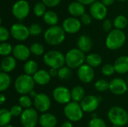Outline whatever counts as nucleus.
Wrapping results in <instances>:
<instances>
[{
	"mask_svg": "<svg viewBox=\"0 0 128 127\" xmlns=\"http://www.w3.org/2000/svg\"><path fill=\"white\" fill-rule=\"evenodd\" d=\"M65 31L58 25L51 26L44 32L45 41L51 46H58L63 43L65 39Z\"/></svg>",
	"mask_w": 128,
	"mask_h": 127,
	"instance_id": "f257e3e1",
	"label": "nucleus"
},
{
	"mask_svg": "<svg viewBox=\"0 0 128 127\" xmlns=\"http://www.w3.org/2000/svg\"><path fill=\"white\" fill-rule=\"evenodd\" d=\"M34 81L32 76L22 74L17 76L14 81V88L17 93L22 95H27L34 90Z\"/></svg>",
	"mask_w": 128,
	"mask_h": 127,
	"instance_id": "f03ea898",
	"label": "nucleus"
},
{
	"mask_svg": "<svg viewBox=\"0 0 128 127\" xmlns=\"http://www.w3.org/2000/svg\"><path fill=\"white\" fill-rule=\"evenodd\" d=\"M126 41L124 32L119 29L112 30L106 38V46L110 50H117L122 47Z\"/></svg>",
	"mask_w": 128,
	"mask_h": 127,
	"instance_id": "7ed1b4c3",
	"label": "nucleus"
},
{
	"mask_svg": "<svg viewBox=\"0 0 128 127\" xmlns=\"http://www.w3.org/2000/svg\"><path fill=\"white\" fill-rule=\"evenodd\" d=\"M109 121L113 126L124 127L128 123V113L120 106H113L108 112Z\"/></svg>",
	"mask_w": 128,
	"mask_h": 127,
	"instance_id": "20e7f679",
	"label": "nucleus"
},
{
	"mask_svg": "<svg viewBox=\"0 0 128 127\" xmlns=\"http://www.w3.org/2000/svg\"><path fill=\"white\" fill-rule=\"evenodd\" d=\"M86 55L79 49H71L65 55V64L70 69L80 67L86 61Z\"/></svg>",
	"mask_w": 128,
	"mask_h": 127,
	"instance_id": "39448f33",
	"label": "nucleus"
},
{
	"mask_svg": "<svg viewBox=\"0 0 128 127\" xmlns=\"http://www.w3.org/2000/svg\"><path fill=\"white\" fill-rule=\"evenodd\" d=\"M44 64L50 68L60 69L65 64V55L57 50H50L44 55Z\"/></svg>",
	"mask_w": 128,
	"mask_h": 127,
	"instance_id": "423d86ee",
	"label": "nucleus"
},
{
	"mask_svg": "<svg viewBox=\"0 0 128 127\" xmlns=\"http://www.w3.org/2000/svg\"><path fill=\"white\" fill-rule=\"evenodd\" d=\"M83 113L84 112L82 109L80 104L74 101H71L65 105L64 108V116L71 122L80 121L83 117Z\"/></svg>",
	"mask_w": 128,
	"mask_h": 127,
	"instance_id": "0eeeda50",
	"label": "nucleus"
},
{
	"mask_svg": "<svg viewBox=\"0 0 128 127\" xmlns=\"http://www.w3.org/2000/svg\"><path fill=\"white\" fill-rule=\"evenodd\" d=\"M39 122L38 112L35 109H24L20 116V123L23 127H35Z\"/></svg>",
	"mask_w": 128,
	"mask_h": 127,
	"instance_id": "6e6552de",
	"label": "nucleus"
},
{
	"mask_svg": "<svg viewBox=\"0 0 128 127\" xmlns=\"http://www.w3.org/2000/svg\"><path fill=\"white\" fill-rule=\"evenodd\" d=\"M52 97L55 101L62 105H67L71 102V92L64 86L56 87L52 91Z\"/></svg>",
	"mask_w": 128,
	"mask_h": 127,
	"instance_id": "1a4fd4ad",
	"label": "nucleus"
},
{
	"mask_svg": "<svg viewBox=\"0 0 128 127\" xmlns=\"http://www.w3.org/2000/svg\"><path fill=\"white\" fill-rule=\"evenodd\" d=\"M30 10L29 4L26 0H19L14 3L12 7L13 15L18 19H25Z\"/></svg>",
	"mask_w": 128,
	"mask_h": 127,
	"instance_id": "9d476101",
	"label": "nucleus"
},
{
	"mask_svg": "<svg viewBox=\"0 0 128 127\" xmlns=\"http://www.w3.org/2000/svg\"><path fill=\"white\" fill-rule=\"evenodd\" d=\"M33 103L35 109L42 113L47 112L51 107V100L50 97L43 93L38 94L36 97L34 99Z\"/></svg>",
	"mask_w": 128,
	"mask_h": 127,
	"instance_id": "9b49d317",
	"label": "nucleus"
},
{
	"mask_svg": "<svg viewBox=\"0 0 128 127\" xmlns=\"http://www.w3.org/2000/svg\"><path fill=\"white\" fill-rule=\"evenodd\" d=\"M10 34L19 41L26 40L30 35L28 28L21 23H15L10 28Z\"/></svg>",
	"mask_w": 128,
	"mask_h": 127,
	"instance_id": "f8f14e48",
	"label": "nucleus"
},
{
	"mask_svg": "<svg viewBox=\"0 0 128 127\" xmlns=\"http://www.w3.org/2000/svg\"><path fill=\"white\" fill-rule=\"evenodd\" d=\"M100 100L98 97L94 95H88L80 102V106L84 112L91 113L96 111L99 106Z\"/></svg>",
	"mask_w": 128,
	"mask_h": 127,
	"instance_id": "ddd939ff",
	"label": "nucleus"
},
{
	"mask_svg": "<svg viewBox=\"0 0 128 127\" xmlns=\"http://www.w3.org/2000/svg\"><path fill=\"white\" fill-rule=\"evenodd\" d=\"M77 76L82 82L90 83L94 79V68L87 64H84L78 68Z\"/></svg>",
	"mask_w": 128,
	"mask_h": 127,
	"instance_id": "4468645a",
	"label": "nucleus"
},
{
	"mask_svg": "<svg viewBox=\"0 0 128 127\" xmlns=\"http://www.w3.org/2000/svg\"><path fill=\"white\" fill-rule=\"evenodd\" d=\"M128 89V82L121 78L113 79L110 82V91L115 95H123Z\"/></svg>",
	"mask_w": 128,
	"mask_h": 127,
	"instance_id": "2eb2a0df",
	"label": "nucleus"
},
{
	"mask_svg": "<svg viewBox=\"0 0 128 127\" xmlns=\"http://www.w3.org/2000/svg\"><path fill=\"white\" fill-rule=\"evenodd\" d=\"M90 13L91 16L95 19L102 20L106 16L107 14L106 6L100 1H95L91 5Z\"/></svg>",
	"mask_w": 128,
	"mask_h": 127,
	"instance_id": "dca6fc26",
	"label": "nucleus"
},
{
	"mask_svg": "<svg viewBox=\"0 0 128 127\" xmlns=\"http://www.w3.org/2000/svg\"><path fill=\"white\" fill-rule=\"evenodd\" d=\"M62 28L66 33L76 34L81 28V22L75 17H68L64 20Z\"/></svg>",
	"mask_w": 128,
	"mask_h": 127,
	"instance_id": "f3484780",
	"label": "nucleus"
},
{
	"mask_svg": "<svg viewBox=\"0 0 128 127\" xmlns=\"http://www.w3.org/2000/svg\"><path fill=\"white\" fill-rule=\"evenodd\" d=\"M13 56L18 61H28L30 57V49L23 44H16L13 49Z\"/></svg>",
	"mask_w": 128,
	"mask_h": 127,
	"instance_id": "a211bd4d",
	"label": "nucleus"
},
{
	"mask_svg": "<svg viewBox=\"0 0 128 127\" xmlns=\"http://www.w3.org/2000/svg\"><path fill=\"white\" fill-rule=\"evenodd\" d=\"M58 121L56 117L51 113H44L39 117V124L42 127H56Z\"/></svg>",
	"mask_w": 128,
	"mask_h": 127,
	"instance_id": "6ab92c4d",
	"label": "nucleus"
},
{
	"mask_svg": "<svg viewBox=\"0 0 128 127\" xmlns=\"http://www.w3.org/2000/svg\"><path fill=\"white\" fill-rule=\"evenodd\" d=\"M76 44H77L78 49H80L84 53L90 52L92 48V46H93L92 40L91 37L86 34L81 35L78 38Z\"/></svg>",
	"mask_w": 128,
	"mask_h": 127,
	"instance_id": "aec40b11",
	"label": "nucleus"
},
{
	"mask_svg": "<svg viewBox=\"0 0 128 127\" xmlns=\"http://www.w3.org/2000/svg\"><path fill=\"white\" fill-rule=\"evenodd\" d=\"M16 67V59L14 56H6L1 62V70L2 72L8 73L13 71Z\"/></svg>",
	"mask_w": 128,
	"mask_h": 127,
	"instance_id": "412c9836",
	"label": "nucleus"
},
{
	"mask_svg": "<svg viewBox=\"0 0 128 127\" xmlns=\"http://www.w3.org/2000/svg\"><path fill=\"white\" fill-rule=\"evenodd\" d=\"M32 77L36 84L42 86L47 85L51 79V76L49 72L46 70H38Z\"/></svg>",
	"mask_w": 128,
	"mask_h": 127,
	"instance_id": "4be33fe9",
	"label": "nucleus"
},
{
	"mask_svg": "<svg viewBox=\"0 0 128 127\" xmlns=\"http://www.w3.org/2000/svg\"><path fill=\"white\" fill-rule=\"evenodd\" d=\"M114 67L116 70V72L118 74H124L128 72V56L127 55H122L118 57L115 63H114Z\"/></svg>",
	"mask_w": 128,
	"mask_h": 127,
	"instance_id": "5701e85b",
	"label": "nucleus"
},
{
	"mask_svg": "<svg viewBox=\"0 0 128 127\" xmlns=\"http://www.w3.org/2000/svg\"><path fill=\"white\" fill-rule=\"evenodd\" d=\"M85 7L84 4L78 2V1H74L71 2L68 6V11L69 13L74 16H82L85 13Z\"/></svg>",
	"mask_w": 128,
	"mask_h": 127,
	"instance_id": "b1692460",
	"label": "nucleus"
},
{
	"mask_svg": "<svg viewBox=\"0 0 128 127\" xmlns=\"http://www.w3.org/2000/svg\"><path fill=\"white\" fill-rule=\"evenodd\" d=\"M70 92H71L72 101L76 102V103H80L86 97L85 89L82 86H80V85H76L74 87L72 90L70 91Z\"/></svg>",
	"mask_w": 128,
	"mask_h": 127,
	"instance_id": "393cba45",
	"label": "nucleus"
},
{
	"mask_svg": "<svg viewBox=\"0 0 128 127\" xmlns=\"http://www.w3.org/2000/svg\"><path fill=\"white\" fill-rule=\"evenodd\" d=\"M102 61H103L102 57L98 53H91L88 55L86 58V64L93 68L100 66L102 64Z\"/></svg>",
	"mask_w": 128,
	"mask_h": 127,
	"instance_id": "a878e982",
	"label": "nucleus"
},
{
	"mask_svg": "<svg viewBox=\"0 0 128 127\" xmlns=\"http://www.w3.org/2000/svg\"><path fill=\"white\" fill-rule=\"evenodd\" d=\"M23 70L25 72V74L33 76L38 70V64L34 60H28L24 64Z\"/></svg>",
	"mask_w": 128,
	"mask_h": 127,
	"instance_id": "bb28decb",
	"label": "nucleus"
},
{
	"mask_svg": "<svg viewBox=\"0 0 128 127\" xmlns=\"http://www.w3.org/2000/svg\"><path fill=\"white\" fill-rule=\"evenodd\" d=\"M44 21L46 24L51 26H54V25H56L57 23L58 22V16L57 13H55L54 11L49 10V11H46V13L44 14Z\"/></svg>",
	"mask_w": 128,
	"mask_h": 127,
	"instance_id": "cd10ccee",
	"label": "nucleus"
},
{
	"mask_svg": "<svg viewBox=\"0 0 128 127\" xmlns=\"http://www.w3.org/2000/svg\"><path fill=\"white\" fill-rule=\"evenodd\" d=\"M12 115L10 112V110L6 109H1L0 110V126L2 127L7 126L11 121Z\"/></svg>",
	"mask_w": 128,
	"mask_h": 127,
	"instance_id": "c85d7f7f",
	"label": "nucleus"
},
{
	"mask_svg": "<svg viewBox=\"0 0 128 127\" xmlns=\"http://www.w3.org/2000/svg\"><path fill=\"white\" fill-rule=\"evenodd\" d=\"M11 79L8 73L2 72L0 73V91L3 92L6 91L10 85Z\"/></svg>",
	"mask_w": 128,
	"mask_h": 127,
	"instance_id": "c756f323",
	"label": "nucleus"
},
{
	"mask_svg": "<svg viewBox=\"0 0 128 127\" xmlns=\"http://www.w3.org/2000/svg\"><path fill=\"white\" fill-rule=\"evenodd\" d=\"M128 25V19L123 16V15H119L116 19H114V26L116 27V29L122 30L124 29Z\"/></svg>",
	"mask_w": 128,
	"mask_h": 127,
	"instance_id": "7c9ffc66",
	"label": "nucleus"
},
{
	"mask_svg": "<svg viewBox=\"0 0 128 127\" xmlns=\"http://www.w3.org/2000/svg\"><path fill=\"white\" fill-rule=\"evenodd\" d=\"M58 76L62 80H68L72 76V72L70 70V68L68 67H62V68L58 69Z\"/></svg>",
	"mask_w": 128,
	"mask_h": 127,
	"instance_id": "2f4dec72",
	"label": "nucleus"
},
{
	"mask_svg": "<svg viewBox=\"0 0 128 127\" xmlns=\"http://www.w3.org/2000/svg\"><path fill=\"white\" fill-rule=\"evenodd\" d=\"M19 105L24 109L32 108V98L28 95H22L19 99Z\"/></svg>",
	"mask_w": 128,
	"mask_h": 127,
	"instance_id": "473e14b6",
	"label": "nucleus"
},
{
	"mask_svg": "<svg viewBox=\"0 0 128 127\" xmlns=\"http://www.w3.org/2000/svg\"><path fill=\"white\" fill-rule=\"evenodd\" d=\"M30 51L31 53L36 56H40L44 52V46L40 43H34L30 46Z\"/></svg>",
	"mask_w": 128,
	"mask_h": 127,
	"instance_id": "72a5a7b5",
	"label": "nucleus"
},
{
	"mask_svg": "<svg viewBox=\"0 0 128 127\" xmlns=\"http://www.w3.org/2000/svg\"><path fill=\"white\" fill-rule=\"evenodd\" d=\"M94 88L99 92H105L110 89V82L106 79H99L95 82Z\"/></svg>",
	"mask_w": 128,
	"mask_h": 127,
	"instance_id": "f704fd0d",
	"label": "nucleus"
},
{
	"mask_svg": "<svg viewBox=\"0 0 128 127\" xmlns=\"http://www.w3.org/2000/svg\"><path fill=\"white\" fill-rule=\"evenodd\" d=\"M13 49L14 47H12L9 43L3 42L0 44V55L4 57L9 56V55L13 52Z\"/></svg>",
	"mask_w": 128,
	"mask_h": 127,
	"instance_id": "c9c22d12",
	"label": "nucleus"
},
{
	"mask_svg": "<svg viewBox=\"0 0 128 127\" xmlns=\"http://www.w3.org/2000/svg\"><path fill=\"white\" fill-rule=\"evenodd\" d=\"M34 13L35 14V16L40 17V16H44V14L46 13V5L43 3V2H38L37 3L33 9Z\"/></svg>",
	"mask_w": 128,
	"mask_h": 127,
	"instance_id": "e433bc0d",
	"label": "nucleus"
},
{
	"mask_svg": "<svg viewBox=\"0 0 128 127\" xmlns=\"http://www.w3.org/2000/svg\"><path fill=\"white\" fill-rule=\"evenodd\" d=\"M101 72L104 76H112L116 73V70H115L114 65L111 64H106L102 67Z\"/></svg>",
	"mask_w": 128,
	"mask_h": 127,
	"instance_id": "4c0bfd02",
	"label": "nucleus"
},
{
	"mask_svg": "<svg viewBox=\"0 0 128 127\" xmlns=\"http://www.w3.org/2000/svg\"><path fill=\"white\" fill-rule=\"evenodd\" d=\"M88 127H106V124L105 123V121L100 118H92V120L89 121L88 123Z\"/></svg>",
	"mask_w": 128,
	"mask_h": 127,
	"instance_id": "58836bf2",
	"label": "nucleus"
},
{
	"mask_svg": "<svg viewBox=\"0 0 128 127\" xmlns=\"http://www.w3.org/2000/svg\"><path fill=\"white\" fill-rule=\"evenodd\" d=\"M28 30H29V33L31 35L36 36V35H39L41 34L42 27L38 23H33L28 27Z\"/></svg>",
	"mask_w": 128,
	"mask_h": 127,
	"instance_id": "ea45409f",
	"label": "nucleus"
},
{
	"mask_svg": "<svg viewBox=\"0 0 128 127\" xmlns=\"http://www.w3.org/2000/svg\"><path fill=\"white\" fill-rule=\"evenodd\" d=\"M9 110L13 117H20L23 112V109L20 105H14Z\"/></svg>",
	"mask_w": 128,
	"mask_h": 127,
	"instance_id": "a19ab883",
	"label": "nucleus"
},
{
	"mask_svg": "<svg viewBox=\"0 0 128 127\" xmlns=\"http://www.w3.org/2000/svg\"><path fill=\"white\" fill-rule=\"evenodd\" d=\"M10 37V32L4 26L0 27V40L2 43L6 42V40Z\"/></svg>",
	"mask_w": 128,
	"mask_h": 127,
	"instance_id": "79ce46f5",
	"label": "nucleus"
},
{
	"mask_svg": "<svg viewBox=\"0 0 128 127\" xmlns=\"http://www.w3.org/2000/svg\"><path fill=\"white\" fill-rule=\"evenodd\" d=\"M42 2L47 7H52L57 6L60 2L61 0H42Z\"/></svg>",
	"mask_w": 128,
	"mask_h": 127,
	"instance_id": "37998d69",
	"label": "nucleus"
},
{
	"mask_svg": "<svg viewBox=\"0 0 128 127\" xmlns=\"http://www.w3.org/2000/svg\"><path fill=\"white\" fill-rule=\"evenodd\" d=\"M112 24L111 20H110V19H106L104 22V23H103V28L106 32L110 33L112 31L111 30L112 29Z\"/></svg>",
	"mask_w": 128,
	"mask_h": 127,
	"instance_id": "c03bdc74",
	"label": "nucleus"
},
{
	"mask_svg": "<svg viewBox=\"0 0 128 127\" xmlns=\"http://www.w3.org/2000/svg\"><path fill=\"white\" fill-rule=\"evenodd\" d=\"M81 21L84 25H89L92 22V17L89 14L85 13L81 16Z\"/></svg>",
	"mask_w": 128,
	"mask_h": 127,
	"instance_id": "a18cd8bd",
	"label": "nucleus"
},
{
	"mask_svg": "<svg viewBox=\"0 0 128 127\" xmlns=\"http://www.w3.org/2000/svg\"><path fill=\"white\" fill-rule=\"evenodd\" d=\"M58 70L56 69V68H50L49 70V73H50L51 77L58 76Z\"/></svg>",
	"mask_w": 128,
	"mask_h": 127,
	"instance_id": "49530a36",
	"label": "nucleus"
},
{
	"mask_svg": "<svg viewBox=\"0 0 128 127\" xmlns=\"http://www.w3.org/2000/svg\"><path fill=\"white\" fill-rule=\"evenodd\" d=\"M78 2L82 4H93L94 2H95L96 0H76Z\"/></svg>",
	"mask_w": 128,
	"mask_h": 127,
	"instance_id": "de8ad7c7",
	"label": "nucleus"
},
{
	"mask_svg": "<svg viewBox=\"0 0 128 127\" xmlns=\"http://www.w3.org/2000/svg\"><path fill=\"white\" fill-rule=\"evenodd\" d=\"M60 127H73V124L71 121H65L64 122Z\"/></svg>",
	"mask_w": 128,
	"mask_h": 127,
	"instance_id": "09e8293b",
	"label": "nucleus"
},
{
	"mask_svg": "<svg viewBox=\"0 0 128 127\" xmlns=\"http://www.w3.org/2000/svg\"><path fill=\"white\" fill-rule=\"evenodd\" d=\"M114 0H102V3L106 6H110L112 4H113Z\"/></svg>",
	"mask_w": 128,
	"mask_h": 127,
	"instance_id": "8fccbe9b",
	"label": "nucleus"
},
{
	"mask_svg": "<svg viewBox=\"0 0 128 127\" xmlns=\"http://www.w3.org/2000/svg\"><path fill=\"white\" fill-rule=\"evenodd\" d=\"M6 101V97H5V96L3 94H0V104L1 105H3L4 104V103Z\"/></svg>",
	"mask_w": 128,
	"mask_h": 127,
	"instance_id": "3c124183",
	"label": "nucleus"
},
{
	"mask_svg": "<svg viewBox=\"0 0 128 127\" xmlns=\"http://www.w3.org/2000/svg\"><path fill=\"white\" fill-rule=\"evenodd\" d=\"M38 95V94L36 93V91H32L30 93H29V97H31V98H33V99H34L35 97H36V96Z\"/></svg>",
	"mask_w": 128,
	"mask_h": 127,
	"instance_id": "603ef678",
	"label": "nucleus"
},
{
	"mask_svg": "<svg viewBox=\"0 0 128 127\" xmlns=\"http://www.w3.org/2000/svg\"><path fill=\"white\" fill-rule=\"evenodd\" d=\"M98 118V116H97V114H95V113H94L92 116V118Z\"/></svg>",
	"mask_w": 128,
	"mask_h": 127,
	"instance_id": "864d4df0",
	"label": "nucleus"
},
{
	"mask_svg": "<svg viewBox=\"0 0 128 127\" xmlns=\"http://www.w3.org/2000/svg\"><path fill=\"white\" fill-rule=\"evenodd\" d=\"M14 127L12 125H10V124H8V125H7V126H4V127Z\"/></svg>",
	"mask_w": 128,
	"mask_h": 127,
	"instance_id": "5fc2aeb1",
	"label": "nucleus"
},
{
	"mask_svg": "<svg viewBox=\"0 0 128 127\" xmlns=\"http://www.w3.org/2000/svg\"><path fill=\"white\" fill-rule=\"evenodd\" d=\"M118 1H126V0H118Z\"/></svg>",
	"mask_w": 128,
	"mask_h": 127,
	"instance_id": "6e6d98bb",
	"label": "nucleus"
},
{
	"mask_svg": "<svg viewBox=\"0 0 128 127\" xmlns=\"http://www.w3.org/2000/svg\"><path fill=\"white\" fill-rule=\"evenodd\" d=\"M112 127H116V126H112Z\"/></svg>",
	"mask_w": 128,
	"mask_h": 127,
	"instance_id": "4d7b16f0",
	"label": "nucleus"
},
{
	"mask_svg": "<svg viewBox=\"0 0 128 127\" xmlns=\"http://www.w3.org/2000/svg\"><path fill=\"white\" fill-rule=\"evenodd\" d=\"M127 82H128V81H127Z\"/></svg>",
	"mask_w": 128,
	"mask_h": 127,
	"instance_id": "13d9d810",
	"label": "nucleus"
}]
</instances>
